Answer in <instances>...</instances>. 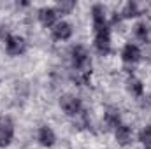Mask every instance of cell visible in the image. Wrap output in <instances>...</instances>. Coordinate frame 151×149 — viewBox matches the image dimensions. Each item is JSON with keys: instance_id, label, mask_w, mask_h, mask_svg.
<instances>
[{"instance_id": "cell-16", "label": "cell", "mask_w": 151, "mask_h": 149, "mask_svg": "<svg viewBox=\"0 0 151 149\" xmlns=\"http://www.w3.org/2000/svg\"><path fill=\"white\" fill-rule=\"evenodd\" d=\"M76 7V2H58V5L55 7L58 14H69Z\"/></svg>"}, {"instance_id": "cell-15", "label": "cell", "mask_w": 151, "mask_h": 149, "mask_svg": "<svg viewBox=\"0 0 151 149\" xmlns=\"http://www.w3.org/2000/svg\"><path fill=\"white\" fill-rule=\"evenodd\" d=\"M134 34H135V37L139 39V40H142L144 44L148 42V27H146V23H137Z\"/></svg>"}, {"instance_id": "cell-2", "label": "cell", "mask_w": 151, "mask_h": 149, "mask_svg": "<svg viewBox=\"0 0 151 149\" xmlns=\"http://www.w3.org/2000/svg\"><path fill=\"white\" fill-rule=\"evenodd\" d=\"M95 32V49L99 54H107L111 51V30L109 27L93 28Z\"/></svg>"}, {"instance_id": "cell-11", "label": "cell", "mask_w": 151, "mask_h": 149, "mask_svg": "<svg viewBox=\"0 0 151 149\" xmlns=\"http://www.w3.org/2000/svg\"><path fill=\"white\" fill-rule=\"evenodd\" d=\"M127 88H128V91L134 95V97H142V93H144V86H142V82L137 79V77H128V81H127Z\"/></svg>"}, {"instance_id": "cell-3", "label": "cell", "mask_w": 151, "mask_h": 149, "mask_svg": "<svg viewBox=\"0 0 151 149\" xmlns=\"http://www.w3.org/2000/svg\"><path fill=\"white\" fill-rule=\"evenodd\" d=\"M14 139V123L9 116H0V148H7Z\"/></svg>"}, {"instance_id": "cell-8", "label": "cell", "mask_w": 151, "mask_h": 149, "mask_svg": "<svg viewBox=\"0 0 151 149\" xmlns=\"http://www.w3.org/2000/svg\"><path fill=\"white\" fill-rule=\"evenodd\" d=\"M58 12H56V9L55 7H42V9H39V21L44 25V27H55L58 21Z\"/></svg>"}, {"instance_id": "cell-1", "label": "cell", "mask_w": 151, "mask_h": 149, "mask_svg": "<svg viewBox=\"0 0 151 149\" xmlns=\"http://www.w3.org/2000/svg\"><path fill=\"white\" fill-rule=\"evenodd\" d=\"M70 60H72V67H74L76 81L81 84H86L90 81V74H91V58L90 53L84 46H74L70 49Z\"/></svg>"}, {"instance_id": "cell-9", "label": "cell", "mask_w": 151, "mask_h": 149, "mask_svg": "<svg viewBox=\"0 0 151 149\" xmlns=\"http://www.w3.org/2000/svg\"><path fill=\"white\" fill-rule=\"evenodd\" d=\"M37 140L40 142V146H44V148H51V146L55 144V140H56V135H55V132H53L49 126L44 125V126L39 128Z\"/></svg>"}, {"instance_id": "cell-7", "label": "cell", "mask_w": 151, "mask_h": 149, "mask_svg": "<svg viewBox=\"0 0 151 149\" xmlns=\"http://www.w3.org/2000/svg\"><path fill=\"white\" fill-rule=\"evenodd\" d=\"M53 37L56 39V40H69V39L72 37V25L69 23V21H58L53 28Z\"/></svg>"}, {"instance_id": "cell-4", "label": "cell", "mask_w": 151, "mask_h": 149, "mask_svg": "<svg viewBox=\"0 0 151 149\" xmlns=\"http://www.w3.org/2000/svg\"><path fill=\"white\" fill-rule=\"evenodd\" d=\"M60 107L67 116H77L83 111V104L76 95H63L60 98Z\"/></svg>"}, {"instance_id": "cell-6", "label": "cell", "mask_w": 151, "mask_h": 149, "mask_svg": "<svg viewBox=\"0 0 151 149\" xmlns=\"http://www.w3.org/2000/svg\"><path fill=\"white\" fill-rule=\"evenodd\" d=\"M141 56H142V51H141V47L137 46V44H127L125 47H123V51H121V60L125 62V63H137L139 60H141Z\"/></svg>"}, {"instance_id": "cell-17", "label": "cell", "mask_w": 151, "mask_h": 149, "mask_svg": "<svg viewBox=\"0 0 151 149\" xmlns=\"http://www.w3.org/2000/svg\"><path fill=\"white\" fill-rule=\"evenodd\" d=\"M144 53H146L148 58H151V42H146V49H144Z\"/></svg>"}, {"instance_id": "cell-14", "label": "cell", "mask_w": 151, "mask_h": 149, "mask_svg": "<svg viewBox=\"0 0 151 149\" xmlns=\"http://www.w3.org/2000/svg\"><path fill=\"white\" fill-rule=\"evenodd\" d=\"M106 123H107V126H111V128H118L119 125H121V121H119V114L116 111H107L106 112Z\"/></svg>"}, {"instance_id": "cell-12", "label": "cell", "mask_w": 151, "mask_h": 149, "mask_svg": "<svg viewBox=\"0 0 151 149\" xmlns=\"http://www.w3.org/2000/svg\"><path fill=\"white\" fill-rule=\"evenodd\" d=\"M135 16H139V7H137V4H135V2H127V4L123 5V9H121V18L130 19V18H135Z\"/></svg>"}, {"instance_id": "cell-13", "label": "cell", "mask_w": 151, "mask_h": 149, "mask_svg": "<svg viewBox=\"0 0 151 149\" xmlns=\"http://www.w3.org/2000/svg\"><path fill=\"white\" fill-rule=\"evenodd\" d=\"M139 140L144 146V149H151V125L144 126L139 133Z\"/></svg>"}, {"instance_id": "cell-5", "label": "cell", "mask_w": 151, "mask_h": 149, "mask_svg": "<svg viewBox=\"0 0 151 149\" xmlns=\"http://www.w3.org/2000/svg\"><path fill=\"white\" fill-rule=\"evenodd\" d=\"M27 51V42L19 35H9L5 39V53L9 56H19Z\"/></svg>"}, {"instance_id": "cell-10", "label": "cell", "mask_w": 151, "mask_h": 149, "mask_svg": "<svg viewBox=\"0 0 151 149\" xmlns=\"http://www.w3.org/2000/svg\"><path fill=\"white\" fill-rule=\"evenodd\" d=\"M114 137H116V142H118L119 146L130 144V140H132V130H130V126L119 125V126L114 130Z\"/></svg>"}]
</instances>
